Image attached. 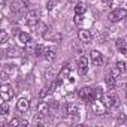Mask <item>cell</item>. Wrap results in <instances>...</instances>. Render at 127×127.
<instances>
[{
  "label": "cell",
  "instance_id": "obj_6",
  "mask_svg": "<svg viewBox=\"0 0 127 127\" xmlns=\"http://www.w3.org/2000/svg\"><path fill=\"white\" fill-rule=\"evenodd\" d=\"M37 23H39V14L34 12V11L29 12V15H27V24L30 27H34V26H37Z\"/></svg>",
  "mask_w": 127,
  "mask_h": 127
},
{
  "label": "cell",
  "instance_id": "obj_20",
  "mask_svg": "<svg viewBox=\"0 0 127 127\" xmlns=\"http://www.w3.org/2000/svg\"><path fill=\"white\" fill-rule=\"evenodd\" d=\"M115 14H117V18H118V20H124V18H127V11H126L124 8L117 9V11H115Z\"/></svg>",
  "mask_w": 127,
  "mask_h": 127
},
{
  "label": "cell",
  "instance_id": "obj_15",
  "mask_svg": "<svg viewBox=\"0 0 127 127\" xmlns=\"http://www.w3.org/2000/svg\"><path fill=\"white\" fill-rule=\"evenodd\" d=\"M105 81H106V85H108L109 88H115V85H117V79H115L111 73L105 78Z\"/></svg>",
  "mask_w": 127,
  "mask_h": 127
},
{
  "label": "cell",
  "instance_id": "obj_18",
  "mask_svg": "<svg viewBox=\"0 0 127 127\" xmlns=\"http://www.w3.org/2000/svg\"><path fill=\"white\" fill-rule=\"evenodd\" d=\"M6 55H8V57H18V55H20V49H17L15 46H11V48H8Z\"/></svg>",
  "mask_w": 127,
  "mask_h": 127
},
{
  "label": "cell",
  "instance_id": "obj_31",
  "mask_svg": "<svg viewBox=\"0 0 127 127\" xmlns=\"http://www.w3.org/2000/svg\"><path fill=\"white\" fill-rule=\"evenodd\" d=\"M109 21H112V23H115V21H118V18H117V14H115V11L109 14Z\"/></svg>",
  "mask_w": 127,
  "mask_h": 127
},
{
  "label": "cell",
  "instance_id": "obj_33",
  "mask_svg": "<svg viewBox=\"0 0 127 127\" xmlns=\"http://www.w3.org/2000/svg\"><path fill=\"white\" fill-rule=\"evenodd\" d=\"M48 93H51V91H49V88H43V90L40 91V99H45Z\"/></svg>",
  "mask_w": 127,
  "mask_h": 127
},
{
  "label": "cell",
  "instance_id": "obj_19",
  "mask_svg": "<svg viewBox=\"0 0 127 127\" xmlns=\"http://www.w3.org/2000/svg\"><path fill=\"white\" fill-rule=\"evenodd\" d=\"M85 12H87V8H85L84 3H78V5L75 6V14H81V15H84Z\"/></svg>",
  "mask_w": 127,
  "mask_h": 127
},
{
  "label": "cell",
  "instance_id": "obj_8",
  "mask_svg": "<svg viewBox=\"0 0 127 127\" xmlns=\"http://www.w3.org/2000/svg\"><path fill=\"white\" fill-rule=\"evenodd\" d=\"M78 37H79V40H81V42L87 43V42H90V40H91V33H90L88 30L82 29V30H79V32H78Z\"/></svg>",
  "mask_w": 127,
  "mask_h": 127
},
{
  "label": "cell",
  "instance_id": "obj_4",
  "mask_svg": "<svg viewBox=\"0 0 127 127\" xmlns=\"http://www.w3.org/2000/svg\"><path fill=\"white\" fill-rule=\"evenodd\" d=\"M90 60H91V63H93L94 66H102L103 61H105L102 52H100V51H96V49L90 52Z\"/></svg>",
  "mask_w": 127,
  "mask_h": 127
},
{
  "label": "cell",
  "instance_id": "obj_28",
  "mask_svg": "<svg viewBox=\"0 0 127 127\" xmlns=\"http://www.w3.org/2000/svg\"><path fill=\"white\" fill-rule=\"evenodd\" d=\"M9 79H11V75H9V73H6L5 70H2V81H3V84H8V82H9Z\"/></svg>",
  "mask_w": 127,
  "mask_h": 127
},
{
  "label": "cell",
  "instance_id": "obj_21",
  "mask_svg": "<svg viewBox=\"0 0 127 127\" xmlns=\"http://www.w3.org/2000/svg\"><path fill=\"white\" fill-rule=\"evenodd\" d=\"M36 57H39V55H43L45 54V48H43V45L42 43H37L36 45V48H34V52H33Z\"/></svg>",
  "mask_w": 127,
  "mask_h": 127
},
{
  "label": "cell",
  "instance_id": "obj_37",
  "mask_svg": "<svg viewBox=\"0 0 127 127\" xmlns=\"http://www.w3.org/2000/svg\"><path fill=\"white\" fill-rule=\"evenodd\" d=\"M126 88H127V84H126Z\"/></svg>",
  "mask_w": 127,
  "mask_h": 127
},
{
  "label": "cell",
  "instance_id": "obj_22",
  "mask_svg": "<svg viewBox=\"0 0 127 127\" xmlns=\"http://www.w3.org/2000/svg\"><path fill=\"white\" fill-rule=\"evenodd\" d=\"M0 114H2V115H8V114H9V105H8L6 102L2 103V108H0Z\"/></svg>",
  "mask_w": 127,
  "mask_h": 127
},
{
  "label": "cell",
  "instance_id": "obj_36",
  "mask_svg": "<svg viewBox=\"0 0 127 127\" xmlns=\"http://www.w3.org/2000/svg\"><path fill=\"white\" fill-rule=\"evenodd\" d=\"M126 97H127V91H126Z\"/></svg>",
  "mask_w": 127,
  "mask_h": 127
},
{
  "label": "cell",
  "instance_id": "obj_30",
  "mask_svg": "<svg viewBox=\"0 0 127 127\" xmlns=\"http://www.w3.org/2000/svg\"><path fill=\"white\" fill-rule=\"evenodd\" d=\"M55 2H57V0H49V2L46 3V9H48V11L54 9V6H55Z\"/></svg>",
  "mask_w": 127,
  "mask_h": 127
},
{
  "label": "cell",
  "instance_id": "obj_5",
  "mask_svg": "<svg viewBox=\"0 0 127 127\" xmlns=\"http://www.w3.org/2000/svg\"><path fill=\"white\" fill-rule=\"evenodd\" d=\"M0 96H2V100L3 102H8L9 99L14 97V90L8 84H3L2 85V90H0Z\"/></svg>",
  "mask_w": 127,
  "mask_h": 127
},
{
  "label": "cell",
  "instance_id": "obj_10",
  "mask_svg": "<svg viewBox=\"0 0 127 127\" xmlns=\"http://www.w3.org/2000/svg\"><path fill=\"white\" fill-rule=\"evenodd\" d=\"M66 112H67V115H79V106L76 105V103H69L67 106H66Z\"/></svg>",
  "mask_w": 127,
  "mask_h": 127
},
{
  "label": "cell",
  "instance_id": "obj_7",
  "mask_svg": "<svg viewBox=\"0 0 127 127\" xmlns=\"http://www.w3.org/2000/svg\"><path fill=\"white\" fill-rule=\"evenodd\" d=\"M29 108H30V102H29V99L21 97V99L18 100V103H17V109H18L20 112H27Z\"/></svg>",
  "mask_w": 127,
  "mask_h": 127
},
{
  "label": "cell",
  "instance_id": "obj_2",
  "mask_svg": "<svg viewBox=\"0 0 127 127\" xmlns=\"http://www.w3.org/2000/svg\"><path fill=\"white\" fill-rule=\"evenodd\" d=\"M78 96H79V99H82L84 102H90V100L94 99V97H93V88H90V87H82V88H79V90H78Z\"/></svg>",
  "mask_w": 127,
  "mask_h": 127
},
{
  "label": "cell",
  "instance_id": "obj_29",
  "mask_svg": "<svg viewBox=\"0 0 127 127\" xmlns=\"http://www.w3.org/2000/svg\"><path fill=\"white\" fill-rule=\"evenodd\" d=\"M126 120H127V118H126V115H124V114H120V115L117 117V123H118V124H124V123H126Z\"/></svg>",
  "mask_w": 127,
  "mask_h": 127
},
{
  "label": "cell",
  "instance_id": "obj_9",
  "mask_svg": "<svg viewBox=\"0 0 127 127\" xmlns=\"http://www.w3.org/2000/svg\"><path fill=\"white\" fill-rule=\"evenodd\" d=\"M105 105H106V108L109 109V108L117 106V105H120V103H118V99H117V96H115V94H109V96L105 99Z\"/></svg>",
  "mask_w": 127,
  "mask_h": 127
},
{
  "label": "cell",
  "instance_id": "obj_17",
  "mask_svg": "<svg viewBox=\"0 0 127 127\" xmlns=\"http://www.w3.org/2000/svg\"><path fill=\"white\" fill-rule=\"evenodd\" d=\"M69 75H70V66H64V67L60 70V75H58V76H60L61 79H64V78H67Z\"/></svg>",
  "mask_w": 127,
  "mask_h": 127
},
{
  "label": "cell",
  "instance_id": "obj_16",
  "mask_svg": "<svg viewBox=\"0 0 127 127\" xmlns=\"http://www.w3.org/2000/svg\"><path fill=\"white\" fill-rule=\"evenodd\" d=\"M43 57H45L46 61H52V60L55 58V51H54V49H45Z\"/></svg>",
  "mask_w": 127,
  "mask_h": 127
},
{
  "label": "cell",
  "instance_id": "obj_3",
  "mask_svg": "<svg viewBox=\"0 0 127 127\" xmlns=\"http://www.w3.org/2000/svg\"><path fill=\"white\" fill-rule=\"evenodd\" d=\"M88 70V58L85 55H81L79 60H78V73L81 76H84Z\"/></svg>",
  "mask_w": 127,
  "mask_h": 127
},
{
  "label": "cell",
  "instance_id": "obj_13",
  "mask_svg": "<svg viewBox=\"0 0 127 127\" xmlns=\"http://www.w3.org/2000/svg\"><path fill=\"white\" fill-rule=\"evenodd\" d=\"M117 48L121 51V54H127V43L124 39H118L117 40Z\"/></svg>",
  "mask_w": 127,
  "mask_h": 127
},
{
  "label": "cell",
  "instance_id": "obj_1",
  "mask_svg": "<svg viewBox=\"0 0 127 127\" xmlns=\"http://www.w3.org/2000/svg\"><path fill=\"white\" fill-rule=\"evenodd\" d=\"M91 111L96 115H103L108 111V108H106L105 102H102V99H93L91 100Z\"/></svg>",
  "mask_w": 127,
  "mask_h": 127
},
{
  "label": "cell",
  "instance_id": "obj_34",
  "mask_svg": "<svg viewBox=\"0 0 127 127\" xmlns=\"http://www.w3.org/2000/svg\"><path fill=\"white\" fill-rule=\"evenodd\" d=\"M29 126V121L27 120H21V127H27Z\"/></svg>",
  "mask_w": 127,
  "mask_h": 127
},
{
  "label": "cell",
  "instance_id": "obj_11",
  "mask_svg": "<svg viewBox=\"0 0 127 127\" xmlns=\"http://www.w3.org/2000/svg\"><path fill=\"white\" fill-rule=\"evenodd\" d=\"M49 109H51L49 103H45V102L39 103V106H37V112H39L40 115H48V114H49Z\"/></svg>",
  "mask_w": 127,
  "mask_h": 127
},
{
  "label": "cell",
  "instance_id": "obj_27",
  "mask_svg": "<svg viewBox=\"0 0 127 127\" xmlns=\"http://www.w3.org/2000/svg\"><path fill=\"white\" fill-rule=\"evenodd\" d=\"M111 75H112V76H114L115 79H118V78H120V75H121V70H120V69H118V67L115 66V67H114V69L111 70Z\"/></svg>",
  "mask_w": 127,
  "mask_h": 127
},
{
  "label": "cell",
  "instance_id": "obj_12",
  "mask_svg": "<svg viewBox=\"0 0 127 127\" xmlns=\"http://www.w3.org/2000/svg\"><path fill=\"white\" fill-rule=\"evenodd\" d=\"M30 39H32V37H30L29 33H26V32H20V33H18V40H20L21 43H29Z\"/></svg>",
  "mask_w": 127,
  "mask_h": 127
},
{
  "label": "cell",
  "instance_id": "obj_26",
  "mask_svg": "<svg viewBox=\"0 0 127 127\" xmlns=\"http://www.w3.org/2000/svg\"><path fill=\"white\" fill-rule=\"evenodd\" d=\"M8 42V33L5 30L0 32V43H6Z\"/></svg>",
  "mask_w": 127,
  "mask_h": 127
},
{
  "label": "cell",
  "instance_id": "obj_25",
  "mask_svg": "<svg viewBox=\"0 0 127 127\" xmlns=\"http://www.w3.org/2000/svg\"><path fill=\"white\" fill-rule=\"evenodd\" d=\"M9 126L11 127H21V120L15 117V118H12V121L9 123Z\"/></svg>",
  "mask_w": 127,
  "mask_h": 127
},
{
  "label": "cell",
  "instance_id": "obj_24",
  "mask_svg": "<svg viewBox=\"0 0 127 127\" xmlns=\"http://www.w3.org/2000/svg\"><path fill=\"white\" fill-rule=\"evenodd\" d=\"M2 70H5L6 73H9L11 76H12V73L15 72V66H11V64H6V66H3V69Z\"/></svg>",
  "mask_w": 127,
  "mask_h": 127
},
{
  "label": "cell",
  "instance_id": "obj_14",
  "mask_svg": "<svg viewBox=\"0 0 127 127\" xmlns=\"http://www.w3.org/2000/svg\"><path fill=\"white\" fill-rule=\"evenodd\" d=\"M93 97H94V99H103V97H105L103 88H102V87H96V88H93Z\"/></svg>",
  "mask_w": 127,
  "mask_h": 127
},
{
  "label": "cell",
  "instance_id": "obj_23",
  "mask_svg": "<svg viewBox=\"0 0 127 127\" xmlns=\"http://www.w3.org/2000/svg\"><path fill=\"white\" fill-rule=\"evenodd\" d=\"M117 67L121 70V73H124V72H127V63H124V61H117Z\"/></svg>",
  "mask_w": 127,
  "mask_h": 127
},
{
  "label": "cell",
  "instance_id": "obj_32",
  "mask_svg": "<svg viewBox=\"0 0 127 127\" xmlns=\"http://www.w3.org/2000/svg\"><path fill=\"white\" fill-rule=\"evenodd\" d=\"M73 20H75L76 24H81V21H82V15H81V14H75V18H73Z\"/></svg>",
  "mask_w": 127,
  "mask_h": 127
},
{
  "label": "cell",
  "instance_id": "obj_35",
  "mask_svg": "<svg viewBox=\"0 0 127 127\" xmlns=\"http://www.w3.org/2000/svg\"><path fill=\"white\" fill-rule=\"evenodd\" d=\"M103 2H111V0H103Z\"/></svg>",
  "mask_w": 127,
  "mask_h": 127
}]
</instances>
